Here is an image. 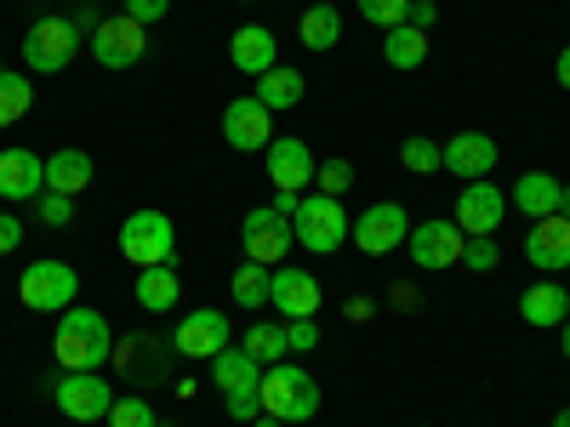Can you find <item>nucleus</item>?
Masks as SVG:
<instances>
[{
    "label": "nucleus",
    "mask_w": 570,
    "mask_h": 427,
    "mask_svg": "<svg viewBox=\"0 0 570 427\" xmlns=\"http://www.w3.org/2000/svg\"><path fill=\"white\" fill-rule=\"evenodd\" d=\"M360 18L376 29H400L411 23V0H360Z\"/></svg>",
    "instance_id": "32"
},
{
    "label": "nucleus",
    "mask_w": 570,
    "mask_h": 427,
    "mask_svg": "<svg viewBox=\"0 0 570 427\" xmlns=\"http://www.w3.org/2000/svg\"><path fill=\"white\" fill-rule=\"evenodd\" d=\"M405 246H411V262H416V268L440 274V268H456V262H462L468 234H462L451 217H434V222H416Z\"/></svg>",
    "instance_id": "10"
},
{
    "label": "nucleus",
    "mask_w": 570,
    "mask_h": 427,
    "mask_svg": "<svg viewBox=\"0 0 570 427\" xmlns=\"http://www.w3.org/2000/svg\"><path fill=\"white\" fill-rule=\"evenodd\" d=\"M354 182V166L348 160H325L314 166V195H331V200H343V188Z\"/></svg>",
    "instance_id": "34"
},
{
    "label": "nucleus",
    "mask_w": 570,
    "mask_h": 427,
    "mask_svg": "<svg viewBox=\"0 0 570 427\" xmlns=\"http://www.w3.org/2000/svg\"><path fill=\"white\" fill-rule=\"evenodd\" d=\"M268 285H274V268H263V262H240L234 268V279H228V291H234V302L240 308H268Z\"/></svg>",
    "instance_id": "28"
},
{
    "label": "nucleus",
    "mask_w": 570,
    "mask_h": 427,
    "mask_svg": "<svg viewBox=\"0 0 570 427\" xmlns=\"http://www.w3.org/2000/svg\"><path fill=\"white\" fill-rule=\"evenodd\" d=\"M564 359H570V319H564Z\"/></svg>",
    "instance_id": "47"
},
{
    "label": "nucleus",
    "mask_w": 570,
    "mask_h": 427,
    "mask_svg": "<svg viewBox=\"0 0 570 427\" xmlns=\"http://www.w3.org/2000/svg\"><path fill=\"white\" fill-rule=\"evenodd\" d=\"M559 217H570V182L559 188Z\"/></svg>",
    "instance_id": "44"
},
{
    "label": "nucleus",
    "mask_w": 570,
    "mask_h": 427,
    "mask_svg": "<svg viewBox=\"0 0 570 427\" xmlns=\"http://www.w3.org/2000/svg\"><path fill=\"white\" fill-rule=\"evenodd\" d=\"M519 314H525V325H537V330L564 325V319H570V297H564V285H553V279L531 285V291L519 297Z\"/></svg>",
    "instance_id": "22"
},
{
    "label": "nucleus",
    "mask_w": 570,
    "mask_h": 427,
    "mask_svg": "<svg viewBox=\"0 0 570 427\" xmlns=\"http://www.w3.org/2000/svg\"><path fill=\"white\" fill-rule=\"evenodd\" d=\"M223 142H228V149H240V155L268 149V142H274V115L257 98H234L223 109Z\"/></svg>",
    "instance_id": "13"
},
{
    "label": "nucleus",
    "mask_w": 570,
    "mask_h": 427,
    "mask_svg": "<svg viewBox=\"0 0 570 427\" xmlns=\"http://www.w3.org/2000/svg\"><path fill=\"white\" fill-rule=\"evenodd\" d=\"M29 206H35V217H40L46 228H69V222H75V200H69V195H52V188H46V195H35Z\"/></svg>",
    "instance_id": "33"
},
{
    "label": "nucleus",
    "mask_w": 570,
    "mask_h": 427,
    "mask_svg": "<svg viewBox=\"0 0 570 427\" xmlns=\"http://www.w3.org/2000/svg\"><path fill=\"white\" fill-rule=\"evenodd\" d=\"M371 308H376L371 297H354V302H348V319H354V325H365V319H371Z\"/></svg>",
    "instance_id": "42"
},
{
    "label": "nucleus",
    "mask_w": 570,
    "mask_h": 427,
    "mask_svg": "<svg viewBox=\"0 0 570 427\" xmlns=\"http://www.w3.org/2000/svg\"><path fill=\"white\" fill-rule=\"evenodd\" d=\"M525 262L542 274H564L570 268V217H542L525 234Z\"/></svg>",
    "instance_id": "18"
},
{
    "label": "nucleus",
    "mask_w": 570,
    "mask_h": 427,
    "mask_svg": "<svg viewBox=\"0 0 570 427\" xmlns=\"http://www.w3.org/2000/svg\"><path fill=\"white\" fill-rule=\"evenodd\" d=\"M228 63L240 69V75H268L279 63L274 29L268 23H240V29H234V40H228Z\"/></svg>",
    "instance_id": "20"
},
{
    "label": "nucleus",
    "mask_w": 570,
    "mask_h": 427,
    "mask_svg": "<svg viewBox=\"0 0 570 427\" xmlns=\"http://www.w3.org/2000/svg\"><path fill=\"white\" fill-rule=\"evenodd\" d=\"M171 251H177V228H171L166 211H131L120 222V257L126 262L160 268V262H171Z\"/></svg>",
    "instance_id": "5"
},
{
    "label": "nucleus",
    "mask_w": 570,
    "mask_h": 427,
    "mask_svg": "<svg viewBox=\"0 0 570 427\" xmlns=\"http://www.w3.org/2000/svg\"><path fill=\"white\" fill-rule=\"evenodd\" d=\"M462 262H468L473 274H491V268H497V240H491V234L468 240V246H462Z\"/></svg>",
    "instance_id": "37"
},
{
    "label": "nucleus",
    "mask_w": 570,
    "mask_h": 427,
    "mask_svg": "<svg viewBox=\"0 0 570 427\" xmlns=\"http://www.w3.org/2000/svg\"><path fill=\"white\" fill-rule=\"evenodd\" d=\"M252 427H285V421H279V416H268V410H263V416H257V421H252Z\"/></svg>",
    "instance_id": "45"
},
{
    "label": "nucleus",
    "mask_w": 570,
    "mask_h": 427,
    "mask_svg": "<svg viewBox=\"0 0 570 427\" xmlns=\"http://www.w3.org/2000/svg\"><path fill=\"white\" fill-rule=\"evenodd\" d=\"M52 354H58L63 370H104V359L115 354V330L98 308H63Z\"/></svg>",
    "instance_id": "1"
},
{
    "label": "nucleus",
    "mask_w": 570,
    "mask_h": 427,
    "mask_svg": "<svg viewBox=\"0 0 570 427\" xmlns=\"http://www.w3.org/2000/svg\"><path fill=\"white\" fill-rule=\"evenodd\" d=\"M553 427H570V410H559V416H553Z\"/></svg>",
    "instance_id": "46"
},
{
    "label": "nucleus",
    "mask_w": 570,
    "mask_h": 427,
    "mask_svg": "<svg viewBox=\"0 0 570 427\" xmlns=\"http://www.w3.org/2000/svg\"><path fill=\"white\" fill-rule=\"evenodd\" d=\"M411 23L416 29H434L440 23V7H434V0H411Z\"/></svg>",
    "instance_id": "40"
},
{
    "label": "nucleus",
    "mask_w": 570,
    "mask_h": 427,
    "mask_svg": "<svg viewBox=\"0 0 570 427\" xmlns=\"http://www.w3.org/2000/svg\"><path fill=\"white\" fill-rule=\"evenodd\" d=\"M559 86L570 91V46H564V52H559Z\"/></svg>",
    "instance_id": "43"
},
{
    "label": "nucleus",
    "mask_w": 570,
    "mask_h": 427,
    "mask_svg": "<svg viewBox=\"0 0 570 427\" xmlns=\"http://www.w3.org/2000/svg\"><path fill=\"white\" fill-rule=\"evenodd\" d=\"M263 155H268V182H274V195H303V188L314 182V155H308L303 137H274Z\"/></svg>",
    "instance_id": "14"
},
{
    "label": "nucleus",
    "mask_w": 570,
    "mask_h": 427,
    "mask_svg": "<svg viewBox=\"0 0 570 427\" xmlns=\"http://www.w3.org/2000/svg\"><path fill=\"white\" fill-rule=\"evenodd\" d=\"M142 52H149V29H142L137 18H104L98 29H91V58H98L104 69H137Z\"/></svg>",
    "instance_id": "8"
},
{
    "label": "nucleus",
    "mask_w": 570,
    "mask_h": 427,
    "mask_svg": "<svg viewBox=\"0 0 570 427\" xmlns=\"http://www.w3.org/2000/svg\"><path fill=\"white\" fill-rule=\"evenodd\" d=\"M75 297H80V274L69 268V262H29L23 268V279H18V302L29 308V314H58V308H75Z\"/></svg>",
    "instance_id": "4"
},
{
    "label": "nucleus",
    "mask_w": 570,
    "mask_h": 427,
    "mask_svg": "<svg viewBox=\"0 0 570 427\" xmlns=\"http://www.w3.org/2000/svg\"><path fill=\"white\" fill-rule=\"evenodd\" d=\"M29 103H35V86L12 69H0V126H18L29 115Z\"/></svg>",
    "instance_id": "30"
},
{
    "label": "nucleus",
    "mask_w": 570,
    "mask_h": 427,
    "mask_svg": "<svg viewBox=\"0 0 570 427\" xmlns=\"http://www.w3.org/2000/svg\"><path fill=\"white\" fill-rule=\"evenodd\" d=\"M240 246H246V257H252V262H263V268L285 262V251L297 246L292 217H279L274 206H257V211H246V222H240Z\"/></svg>",
    "instance_id": "9"
},
{
    "label": "nucleus",
    "mask_w": 570,
    "mask_h": 427,
    "mask_svg": "<svg viewBox=\"0 0 570 427\" xmlns=\"http://www.w3.org/2000/svg\"><path fill=\"white\" fill-rule=\"evenodd\" d=\"M559 177L553 171H525L513 182V211L519 217H531V222H542V217H559Z\"/></svg>",
    "instance_id": "21"
},
{
    "label": "nucleus",
    "mask_w": 570,
    "mask_h": 427,
    "mask_svg": "<svg viewBox=\"0 0 570 427\" xmlns=\"http://www.w3.org/2000/svg\"><path fill=\"white\" fill-rule=\"evenodd\" d=\"M445 171L462 177V182L491 177V171H497V142H491L485 131H456V137L445 142Z\"/></svg>",
    "instance_id": "19"
},
{
    "label": "nucleus",
    "mask_w": 570,
    "mask_h": 427,
    "mask_svg": "<svg viewBox=\"0 0 570 427\" xmlns=\"http://www.w3.org/2000/svg\"><path fill=\"white\" fill-rule=\"evenodd\" d=\"M23 246V217H12V211H0V257H12Z\"/></svg>",
    "instance_id": "39"
},
{
    "label": "nucleus",
    "mask_w": 570,
    "mask_h": 427,
    "mask_svg": "<svg viewBox=\"0 0 570 427\" xmlns=\"http://www.w3.org/2000/svg\"><path fill=\"white\" fill-rule=\"evenodd\" d=\"M348 240H354L365 257H389V251H400V246L411 240V217H405L400 200H376V206H365V211L354 217Z\"/></svg>",
    "instance_id": "7"
},
{
    "label": "nucleus",
    "mask_w": 570,
    "mask_h": 427,
    "mask_svg": "<svg viewBox=\"0 0 570 427\" xmlns=\"http://www.w3.org/2000/svg\"><path fill=\"white\" fill-rule=\"evenodd\" d=\"M268 206H274L279 217H297V206H303V195H274Z\"/></svg>",
    "instance_id": "41"
},
{
    "label": "nucleus",
    "mask_w": 570,
    "mask_h": 427,
    "mask_svg": "<svg viewBox=\"0 0 570 427\" xmlns=\"http://www.w3.org/2000/svg\"><path fill=\"white\" fill-rule=\"evenodd\" d=\"M35 195H46V160L35 149H7L0 155V200L23 206Z\"/></svg>",
    "instance_id": "17"
},
{
    "label": "nucleus",
    "mask_w": 570,
    "mask_h": 427,
    "mask_svg": "<svg viewBox=\"0 0 570 427\" xmlns=\"http://www.w3.org/2000/svg\"><path fill=\"white\" fill-rule=\"evenodd\" d=\"M348 228H354V217L343 211V200H331V195H308V200L297 206V217H292L297 246L314 251V257H331V251H337V246L348 240Z\"/></svg>",
    "instance_id": "3"
},
{
    "label": "nucleus",
    "mask_w": 570,
    "mask_h": 427,
    "mask_svg": "<svg viewBox=\"0 0 570 427\" xmlns=\"http://www.w3.org/2000/svg\"><path fill=\"white\" fill-rule=\"evenodd\" d=\"M268 308H279L285 319H314L320 314V279L308 268H274Z\"/></svg>",
    "instance_id": "16"
},
{
    "label": "nucleus",
    "mask_w": 570,
    "mask_h": 427,
    "mask_svg": "<svg viewBox=\"0 0 570 427\" xmlns=\"http://www.w3.org/2000/svg\"><path fill=\"white\" fill-rule=\"evenodd\" d=\"M383 58H389V69H422V63H428V29H416V23L389 29Z\"/></svg>",
    "instance_id": "26"
},
{
    "label": "nucleus",
    "mask_w": 570,
    "mask_h": 427,
    "mask_svg": "<svg viewBox=\"0 0 570 427\" xmlns=\"http://www.w3.org/2000/svg\"><path fill=\"white\" fill-rule=\"evenodd\" d=\"M303 91H308V80H303L297 69L274 63L268 75H257V91H252V98H257L268 115H279V109H297V103H303Z\"/></svg>",
    "instance_id": "23"
},
{
    "label": "nucleus",
    "mask_w": 570,
    "mask_h": 427,
    "mask_svg": "<svg viewBox=\"0 0 570 427\" xmlns=\"http://www.w3.org/2000/svg\"><path fill=\"white\" fill-rule=\"evenodd\" d=\"M109 427H160L149 399H115L109 405Z\"/></svg>",
    "instance_id": "35"
},
{
    "label": "nucleus",
    "mask_w": 570,
    "mask_h": 427,
    "mask_svg": "<svg viewBox=\"0 0 570 427\" xmlns=\"http://www.w3.org/2000/svg\"><path fill=\"white\" fill-rule=\"evenodd\" d=\"M502 211H508V195L491 182V177H480V182H462V200H456V228L468 234V240H480V234H497L502 228Z\"/></svg>",
    "instance_id": "12"
},
{
    "label": "nucleus",
    "mask_w": 570,
    "mask_h": 427,
    "mask_svg": "<svg viewBox=\"0 0 570 427\" xmlns=\"http://www.w3.org/2000/svg\"><path fill=\"white\" fill-rule=\"evenodd\" d=\"M115 405L109 383H104V370H63L58 376V410L69 421H104Z\"/></svg>",
    "instance_id": "11"
},
{
    "label": "nucleus",
    "mask_w": 570,
    "mask_h": 427,
    "mask_svg": "<svg viewBox=\"0 0 570 427\" xmlns=\"http://www.w3.org/2000/svg\"><path fill=\"white\" fill-rule=\"evenodd\" d=\"M297 34H303V46H308V52H331V46L343 40V12H337V7H325V0H320V7H308V12H303Z\"/></svg>",
    "instance_id": "27"
},
{
    "label": "nucleus",
    "mask_w": 570,
    "mask_h": 427,
    "mask_svg": "<svg viewBox=\"0 0 570 427\" xmlns=\"http://www.w3.org/2000/svg\"><path fill=\"white\" fill-rule=\"evenodd\" d=\"M285 348H292V354H314L320 348V325L314 319H285Z\"/></svg>",
    "instance_id": "36"
},
{
    "label": "nucleus",
    "mask_w": 570,
    "mask_h": 427,
    "mask_svg": "<svg viewBox=\"0 0 570 427\" xmlns=\"http://www.w3.org/2000/svg\"><path fill=\"white\" fill-rule=\"evenodd\" d=\"M171 12V0H126V18H137L142 29H149V23H160Z\"/></svg>",
    "instance_id": "38"
},
{
    "label": "nucleus",
    "mask_w": 570,
    "mask_h": 427,
    "mask_svg": "<svg viewBox=\"0 0 570 427\" xmlns=\"http://www.w3.org/2000/svg\"><path fill=\"white\" fill-rule=\"evenodd\" d=\"M91 171H98V166H91V155L86 149H58L52 160H46V188H52V195H80V188L91 182Z\"/></svg>",
    "instance_id": "24"
},
{
    "label": "nucleus",
    "mask_w": 570,
    "mask_h": 427,
    "mask_svg": "<svg viewBox=\"0 0 570 427\" xmlns=\"http://www.w3.org/2000/svg\"><path fill=\"white\" fill-rule=\"evenodd\" d=\"M263 410L268 416H279L285 427H303V421H314V410H320V383L303 370V365H268L263 370Z\"/></svg>",
    "instance_id": "2"
},
{
    "label": "nucleus",
    "mask_w": 570,
    "mask_h": 427,
    "mask_svg": "<svg viewBox=\"0 0 570 427\" xmlns=\"http://www.w3.org/2000/svg\"><path fill=\"white\" fill-rule=\"evenodd\" d=\"M171 348H177L183 359H206V365H212V359L228 348V314H217V308H195V314L177 325Z\"/></svg>",
    "instance_id": "15"
},
{
    "label": "nucleus",
    "mask_w": 570,
    "mask_h": 427,
    "mask_svg": "<svg viewBox=\"0 0 570 427\" xmlns=\"http://www.w3.org/2000/svg\"><path fill=\"white\" fill-rule=\"evenodd\" d=\"M183 297V285H177V268L160 262V268H137V302L149 308V314H171Z\"/></svg>",
    "instance_id": "25"
},
{
    "label": "nucleus",
    "mask_w": 570,
    "mask_h": 427,
    "mask_svg": "<svg viewBox=\"0 0 570 427\" xmlns=\"http://www.w3.org/2000/svg\"><path fill=\"white\" fill-rule=\"evenodd\" d=\"M257 365H279L285 354H292V348H285V325H268V319H257L252 330H246V342H240Z\"/></svg>",
    "instance_id": "29"
},
{
    "label": "nucleus",
    "mask_w": 570,
    "mask_h": 427,
    "mask_svg": "<svg viewBox=\"0 0 570 427\" xmlns=\"http://www.w3.org/2000/svg\"><path fill=\"white\" fill-rule=\"evenodd\" d=\"M75 52H80V23H75V18H40V23L23 34V63H29L35 75L69 69Z\"/></svg>",
    "instance_id": "6"
},
{
    "label": "nucleus",
    "mask_w": 570,
    "mask_h": 427,
    "mask_svg": "<svg viewBox=\"0 0 570 427\" xmlns=\"http://www.w3.org/2000/svg\"><path fill=\"white\" fill-rule=\"evenodd\" d=\"M400 160H405L411 177H434V171H445V149H440V142H428V137H405V142H400Z\"/></svg>",
    "instance_id": "31"
}]
</instances>
